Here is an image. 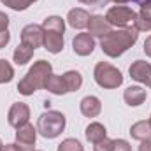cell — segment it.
<instances>
[{
    "instance_id": "cell-1",
    "label": "cell",
    "mask_w": 151,
    "mask_h": 151,
    "mask_svg": "<svg viewBox=\"0 0 151 151\" xmlns=\"http://www.w3.org/2000/svg\"><path fill=\"white\" fill-rule=\"evenodd\" d=\"M139 37V30L137 28H123V30H116V32H109L106 37L100 40V47L102 51L111 56V58H118L121 56L128 47H132Z\"/></svg>"
},
{
    "instance_id": "cell-2",
    "label": "cell",
    "mask_w": 151,
    "mask_h": 151,
    "mask_svg": "<svg viewBox=\"0 0 151 151\" xmlns=\"http://www.w3.org/2000/svg\"><path fill=\"white\" fill-rule=\"evenodd\" d=\"M51 74V63L46 60H39L34 63V67L27 72V76L18 83V91L21 95H32L40 88H44L46 79Z\"/></svg>"
},
{
    "instance_id": "cell-3",
    "label": "cell",
    "mask_w": 151,
    "mask_h": 151,
    "mask_svg": "<svg viewBox=\"0 0 151 151\" xmlns=\"http://www.w3.org/2000/svg\"><path fill=\"white\" fill-rule=\"evenodd\" d=\"M65 128V116L58 111H47L40 114L37 121V132L46 139L58 137Z\"/></svg>"
},
{
    "instance_id": "cell-4",
    "label": "cell",
    "mask_w": 151,
    "mask_h": 151,
    "mask_svg": "<svg viewBox=\"0 0 151 151\" xmlns=\"http://www.w3.org/2000/svg\"><path fill=\"white\" fill-rule=\"evenodd\" d=\"M93 76H95L97 84L102 86V88H107V90L118 88V86L123 83L121 72H119L116 67H113L111 63H107V62H99V63L95 65Z\"/></svg>"
},
{
    "instance_id": "cell-5",
    "label": "cell",
    "mask_w": 151,
    "mask_h": 151,
    "mask_svg": "<svg viewBox=\"0 0 151 151\" xmlns=\"http://www.w3.org/2000/svg\"><path fill=\"white\" fill-rule=\"evenodd\" d=\"M106 19H107L109 25L119 27V28H135L137 12H134L127 5H114L107 11Z\"/></svg>"
},
{
    "instance_id": "cell-6",
    "label": "cell",
    "mask_w": 151,
    "mask_h": 151,
    "mask_svg": "<svg viewBox=\"0 0 151 151\" xmlns=\"http://www.w3.org/2000/svg\"><path fill=\"white\" fill-rule=\"evenodd\" d=\"M28 119H30V107H28L27 104H23V102H16V104L11 106L9 114H7V121H9L11 127L19 128V127L27 125Z\"/></svg>"
},
{
    "instance_id": "cell-7",
    "label": "cell",
    "mask_w": 151,
    "mask_h": 151,
    "mask_svg": "<svg viewBox=\"0 0 151 151\" xmlns=\"http://www.w3.org/2000/svg\"><path fill=\"white\" fill-rule=\"evenodd\" d=\"M21 42L37 49L40 46H44V28L40 25H27L23 30H21Z\"/></svg>"
},
{
    "instance_id": "cell-8",
    "label": "cell",
    "mask_w": 151,
    "mask_h": 151,
    "mask_svg": "<svg viewBox=\"0 0 151 151\" xmlns=\"http://www.w3.org/2000/svg\"><path fill=\"white\" fill-rule=\"evenodd\" d=\"M35 137H37V128H34V125L27 123V125L18 128V132H16V144L23 151H34Z\"/></svg>"
},
{
    "instance_id": "cell-9",
    "label": "cell",
    "mask_w": 151,
    "mask_h": 151,
    "mask_svg": "<svg viewBox=\"0 0 151 151\" xmlns=\"http://www.w3.org/2000/svg\"><path fill=\"white\" fill-rule=\"evenodd\" d=\"M128 72H130L132 79H135V81H139V83H142V84L151 88V63L137 60V62H134L130 65Z\"/></svg>"
},
{
    "instance_id": "cell-10",
    "label": "cell",
    "mask_w": 151,
    "mask_h": 151,
    "mask_svg": "<svg viewBox=\"0 0 151 151\" xmlns=\"http://www.w3.org/2000/svg\"><path fill=\"white\" fill-rule=\"evenodd\" d=\"M72 47H74V53L79 56H88L93 53L95 49V40L90 34H77L72 40Z\"/></svg>"
},
{
    "instance_id": "cell-11",
    "label": "cell",
    "mask_w": 151,
    "mask_h": 151,
    "mask_svg": "<svg viewBox=\"0 0 151 151\" xmlns=\"http://www.w3.org/2000/svg\"><path fill=\"white\" fill-rule=\"evenodd\" d=\"M111 32V25L107 23V19L104 16H90V21H88V34L93 37H106L107 34Z\"/></svg>"
},
{
    "instance_id": "cell-12",
    "label": "cell",
    "mask_w": 151,
    "mask_h": 151,
    "mask_svg": "<svg viewBox=\"0 0 151 151\" xmlns=\"http://www.w3.org/2000/svg\"><path fill=\"white\" fill-rule=\"evenodd\" d=\"M135 28L139 32H150L151 30V0H144L141 4V11L137 12Z\"/></svg>"
},
{
    "instance_id": "cell-13",
    "label": "cell",
    "mask_w": 151,
    "mask_h": 151,
    "mask_svg": "<svg viewBox=\"0 0 151 151\" xmlns=\"http://www.w3.org/2000/svg\"><path fill=\"white\" fill-rule=\"evenodd\" d=\"M44 47L56 55L63 49V34L62 32H51V30H44Z\"/></svg>"
},
{
    "instance_id": "cell-14",
    "label": "cell",
    "mask_w": 151,
    "mask_h": 151,
    "mask_svg": "<svg viewBox=\"0 0 151 151\" xmlns=\"http://www.w3.org/2000/svg\"><path fill=\"white\" fill-rule=\"evenodd\" d=\"M146 97H148V93H146V90L141 88V86H128V88L125 90V93H123V99H125V102H127L130 107L141 106V104L146 100Z\"/></svg>"
},
{
    "instance_id": "cell-15",
    "label": "cell",
    "mask_w": 151,
    "mask_h": 151,
    "mask_svg": "<svg viewBox=\"0 0 151 151\" xmlns=\"http://www.w3.org/2000/svg\"><path fill=\"white\" fill-rule=\"evenodd\" d=\"M79 107H81V113L84 114L86 118H95V116H99L100 111H102V104H100V100H99L97 97H93V95L84 97V99L81 100Z\"/></svg>"
},
{
    "instance_id": "cell-16",
    "label": "cell",
    "mask_w": 151,
    "mask_h": 151,
    "mask_svg": "<svg viewBox=\"0 0 151 151\" xmlns=\"http://www.w3.org/2000/svg\"><path fill=\"white\" fill-rule=\"evenodd\" d=\"M67 21L72 28H86L88 27V21H90V14L84 11V9H72L67 16Z\"/></svg>"
},
{
    "instance_id": "cell-17",
    "label": "cell",
    "mask_w": 151,
    "mask_h": 151,
    "mask_svg": "<svg viewBox=\"0 0 151 151\" xmlns=\"http://www.w3.org/2000/svg\"><path fill=\"white\" fill-rule=\"evenodd\" d=\"M44 88L55 95H65L69 90L65 86V81H63V76H56V74H49V77L46 79V84Z\"/></svg>"
},
{
    "instance_id": "cell-18",
    "label": "cell",
    "mask_w": 151,
    "mask_h": 151,
    "mask_svg": "<svg viewBox=\"0 0 151 151\" xmlns=\"http://www.w3.org/2000/svg\"><path fill=\"white\" fill-rule=\"evenodd\" d=\"M130 135L135 141H148L151 139V123L150 121H137L130 127Z\"/></svg>"
},
{
    "instance_id": "cell-19",
    "label": "cell",
    "mask_w": 151,
    "mask_h": 151,
    "mask_svg": "<svg viewBox=\"0 0 151 151\" xmlns=\"http://www.w3.org/2000/svg\"><path fill=\"white\" fill-rule=\"evenodd\" d=\"M104 137H107L106 135V127L102 125V123H99V121H95V123H90L88 127H86V139L90 141V142H99L100 139H104Z\"/></svg>"
},
{
    "instance_id": "cell-20",
    "label": "cell",
    "mask_w": 151,
    "mask_h": 151,
    "mask_svg": "<svg viewBox=\"0 0 151 151\" xmlns=\"http://www.w3.org/2000/svg\"><path fill=\"white\" fill-rule=\"evenodd\" d=\"M34 47H30V46H27V44H19L18 47H16V51H14V62L18 63V65H25V63H28L30 62V58L34 56Z\"/></svg>"
},
{
    "instance_id": "cell-21",
    "label": "cell",
    "mask_w": 151,
    "mask_h": 151,
    "mask_svg": "<svg viewBox=\"0 0 151 151\" xmlns=\"http://www.w3.org/2000/svg\"><path fill=\"white\" fill-rule=\"evenodd\" d=\"M63 81L69 91H77L83 86V76L79 74L77 70H69L63 74Z\"/></svg>"
},
{
    "instance_id": "cell-22",
    "label": "cell",
    "mask_w": 151,
    "mask_h": 151,
    "mask_svg": "<svg viewBox=\"0 0 151 151\" xmlns=\"http://www.w3.org/2000/svg\"><path fill=\"white\" fill-rule=\"evenodd\" d=\"M42 28H44V30L62 32V34H63V30H65V23H63V19H62L60 16H49V18H46V19H44Z\"/></svg>"
},
{
    "instance_id": "cell-23",
    "label": "cell",
    "mask_w": 151,
    "mask_h": 151,
    "mask_svg": "<svg viewBox=\"0 0 151 151\" xmlns=\"http://www.w3.org/2000/svg\"><path fill=\"white\" fill-rule=\"evenodd\" d=\"M12 77H14V69H12V65H11L7 60H2V58H0V84L12 81Z\"/></svg>"
},
{
    "instance_id": "cell-24",
    "label": "cell",
    "mask_w": 151,
    "mask_h": 151,
    "mask_svg": "<svg viewBox=\"0 0 151 151\" xmlns=\"http://www.w3.org/2000/svg\"><path fill=\"white\" fill-rule=\"evenodd\" d=\"M7 7H11V9H14V11H25V9H28L34 2H37V0H2Z\"/></svg>"
},
{
    "instance_id": "cell-25",
    "label": "cell",
    "mask_w": 151,
    "mask_h": 151,
    "mask_svg": "<svg viewBox=\"0 0 151 151\" xmlns=\"http://www.w3.org/2000/svg\"><path fill=\"white\" fill-rule=\"evenodd\" d=\"M58 151H83V146L76 139H65L62 144H58Z\"/></svg>"
},
{
    "instance_id": "cell-26",
    "label": "cell",
    "mask_w": 151,
    "mask_h": 151,
    "mask_svg": "<svg viewBox=\"0 0 151 151\" xmlns=\"http://www.w3.org/2000/svg\"><path fill=\"white\" fill-rule=\"evenodd\" d=\"M95 151H111L113 150V141L111 139H107V137H104V139H100L99 142H95Z\"/></svg>"
},
{
    "instance_id": "cell-27",
    "label": "cell",
    "mask_w": 151,
    "mask_h": 151,
    "mask_svg": "<svg viewBox=\"0 0 151 151\" xmlns=\"http://www.w3.org/2000/svg\"><path fill=\"white\" fill-rule=\"evenodd\" d=\"M111 151H132V146L125 139H116V141H113V150Z\"/></svg>"
},
{
    "instance_id": "cell-28",
    "label": "cell",
    "mask_w": 151,
    "mask_h": 151,
    "mask_svg": "<svg viewBox=\"0 0 151 151\" xmlns=\"http://www.w3.org/2000/svg\"><path fill=\"white\" fill-rule=\"evenodd\" d=\"M9 39H11L9 30H2V32H0V49H2V47H5V44L9 42Z\"/></svg>"
},
{
    "instance_id": "cell-29",
    "label": "cell",
    "mask_w": 151,
    "mask_h": 151,
    "mask_svg": "<svg viewBox=\"0 0 151 151\" xmlns=\"http://www.w3.org/2000/svg\"><path fill=\"white\" fill-rule=\"evenodd\" d=\"M7 27H9V16L4 14V12H0V32L7 30Z\"/></svg>"
},
{
    "instance_id": "cell-30",
    "label": "cell",
    "mask_w": 151,
    "mask_h": 151,
    "mask_svg": "<svg viewBox=\"0 0 151 151\" xmlns=\"http://www.w3.org/2000/svg\"><path fill=\"white\" fill-rule=\"evenodd\" d=\"M139 151H151V139L142 141V142H141V146H139Z\"/></svg>"
},
{
    "instance_id": "cell-31",
    "label": "cell",
    "mask_w": 151,
    "mask_h": 151,
    "mask_svg": "<svg viewBox=\"0 0 151 151\" xmlns=\"http://www.w3.org/2000/svg\"><path fill=\"white\" fill-rule=\"evenodd\" d=\"M144 53H146V55L151 58V35L144 40Z\"/></svg>"
},
{
    "instance_id": "cell-32",
    "label": "cell",
    "mask_w": 151,
    "mask_h": 151,
    "mask_svg": "<svg viewBox=\"0 0 151 151\" xmlns=\"http://www.w3.org/2000/svg\"><path fill=\"white\" fill-rule=\"evenodd\" d=\"M2 151H23L18 144H5L4 148H2Z\"/></svg>"
},
{
    "instance_id": "cell-33",
    "label": "cell",
    "mask_w": 151,
    "mask_h": 151,
    "mask_svg": "<svg viewBox=\"0 0 151 151\" xmlns=\"http://www.w3.org/2000/svg\"><path fill=\"white\" fill-rule=\"evenodd\" d=\"M81 4H90V5H93V4H99V2H102V0H79Z\"/></svg>"
},
{
    "instance_id": "cell-34",
    "label": "cell",
    "mask_w": 151,
    "mask_h": 151,
    "mask_svg": "<svg viewBox=\"0 0 151 151\" xmlns=\"http://www.w3.org/2000/svg\"><path fill=\"white\" fill-rule=\"evenodd\" d=\"M2 148H4V144H2V141H0V151H2Z\"/></svg>"
},
{
    "instance_id": "cell-35",
    "label": "cell",
    "mask_w": 151,
    "mask_h": 151,
    "mask_svg": "<svg viewBox=\"0 0 151 151\" xmlns=\"http://www.w3.org/2000/svg\"><path fill=\"white\" fill-rule=\"evenodd\" d=\"M150 123H151V119H150Z\"/></svg>"
}]
</instances>
